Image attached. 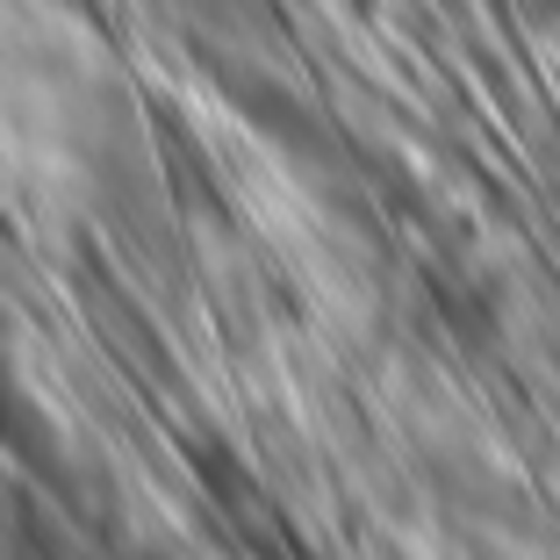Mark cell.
Returning a JSON list of instances; mask_svg holds the SVG:
<instances>
[{"label":"cell","mask_w":560,"mask_h":560,"mask_svg":"<svg viewBox=\"0 0 560 560\" xmlns=\"http://www.w3.org/2000/svg\"><path fill=\"white\" fill-rule=\"evenodd\" d=\"M439 310H445V330H453V338H460L467 352L495 346V330H503V310H495L489 288H445Z\"/></svg>","instance_id":"cell-2"},{"label":"cell","mask_w":560,"mask_h":560,"mask_svg":"<svg viewBox=\"0 0 560 560\" xmlns=\"http://www.w3.org/2000/svg\"><path fill=\"white\" fill-rule=\"evenodd\" d=\"M237 86V108H245L252 122H266V130L280 137V144H324V122H316V108L302 94H288L280 80H259V72H231Z\"/></svg>","instance_id":"cell-1"}]
</instances>
